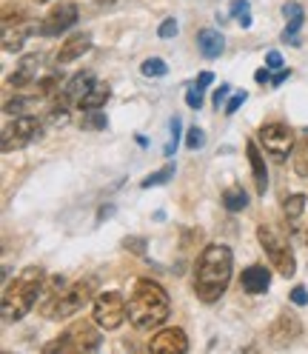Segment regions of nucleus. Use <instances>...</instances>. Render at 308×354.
<instances>
[{
	"instance_id": "33",
	"label": "nucleus",
	"mask_w": 308,
	"mask_h": 354,
	"mask_svg": "<svg viewBox=\"0 0 308 354\" xmlns=\"http://www.w3.org/2000/svg\"><path fill=\"white\" fill-rule=\"evenodd\" d=\"M246 103V92H237V95H231V100L226 103V115H234L240 106Z\"/></svg>"
},
{
	"instance_id": "31",
	"label": "nucleus",
	"mask_w": 308,
	"mask_h": 354,
	"mask_svg": "<svg viewBox=\"0 0 308 354\" xmlns=\"http://www.w3.org/2000/svg\"><path fill=\"white\" fill-rule=\"evenodd\" d=\"M157 35H160L163 40H169V37H174V35H177V24H174V17L163 20V24H160V29H157Z\"/></svg>"
},
{
	"instance_id": "38",
	"label": "nucleus",
	"mask_w": 308,
	"mask_h": 354,
	"mask_svg": "<svg viewBox=\"0 0 308 354\" xmlns=\"http://www.w3.org/2000/svg\"><path fill=\"white\" fill-rule=\"evenodd\" d=\"M266 66L269 69H282V55L280 52H269L266 55Z\"/></svg>"
},
{
	"instance_id": "12",
	"label": "nucleus",
	"mask_w": 308,
	"mask_h": 354,
	"mask_svg": "<svg viewBox=\"0 0 308 354\" xmlns=\"http://www.w3.org/2000/svg\"><path fill=\"white\" fill-rule=\"evenodd\" d=\"M302 335V326H300V320L294 317V315H280L271 326H269V340L274 343V346H289V343H294L297 337Z\"/></svg>"
},
{
	"instance_id": "41",
	"label": "nucleus",
	"mask_w": 308,
	"mask_h": 354,
	"mask_svg": "<svg viewBox=\"0 0 308 354\" xmlns=\"http://www.w3.org/2000/svg\"><path fill=\"white\" fill-rule=\"evenodd\" d=\"M254 77H257V83H269V80H271L269 66H266V69H257V75H254Z\"/></svg>"
},
{
	"instance_id": "25",
	"label": "nucleus",
	"mask_w": 308,
	"mask_h": 354,
	"mask_svg": "<svg viewBox=\"0 0 308 354\" xmlns=\"http://www.w3.org/2000/svg\"><path fill=\"white\" fill-rule=\"evenodd\" d=\"M169 140H166V149H163V154L166 158H171L174 151H177V143H180V120L177 118H171V123H169Z\"/></svg>"
},
{
	"instance_id": "17",
	"label": "nucleus",
	"mask_w": 308,
	"mask_h": 354,
	"mask_svg": "<svg viewBox=\"0 0 308 354\" xmlns=\"http://www.w3.org/2000/svg\"><path fill=\"white\" fill-rule=\"evenodd\" d=\"M197 46H200V52H203L206 57L214 60V57L223 55L226 40H223V35L214 32V29H200V35H197Z\"/></svg>"
},
{
	"instance_id": "35",
	"label": "nucleus",
	"mask_w": 308,
	"mask_h": 354,
	"mask_svg": "<svg viewBox=\"0 0 308 354\" xmlns=\"http://www.w3.org/2000/svg\"><path fill=\"white\" fill-rule=\"evenodd\" d=\"M55 88H57V77H43L40 86H37V92H40V95H52Z\"/></svg>"
},
{
	"instance_id": "14",
	"label": "nucleus",
	"mask_w": 308,
	"mask_h": 354,
	"mask_svg": "<svg viewBox=\"0 0 308 354\" xmlns=\"http://www.w3.org/2000/svg\"><path fill=\"white\" fill-rule=\"evenodd\" d=\"M269 283H271V272L266 269V266H249V269L243 272V277H240V286H243L249 295L269 292Z\"/></svg>"
},
{
	"instance_id": "30",
	"label": "nucleus",
	"mask_w": 308,
	"mask_h": 354,
	"mask_svg": "<svg viewBox=\"0 0 308 354\" xmlns=\"http://www.w3.org/2000/svg\"><path fill=\"white\" fill-rule=\"evenodd\" d=\"M29 103H32L29 97H15V100H6L3 112H6V115H17V112H23V109H26Z\"/></svg>"
},
{
	"instance_id": "16",
	"label": "nucleus",
	"mask_w": 308,
	"mask_h": 354,
	"mask_svg": "<svg viewBox=\"0 0 308 354\" xmlns=\"http://www.w3.org/2000/svg\"><path fill=\"white\" fill-rule=\"evenodd\" d=\"M282 15L289 17V26H285V32H282V40L285 43H300V26H302V20H305V12H302V6L300 3H285V9H282Z\"/></svg>"
},
{
	"instance_id": "28",
	"label": "nucleus",
	"mask_w": 308,
	"mask_h": 354,
	"mask_svg": "<svg viewBox=\"0 0 308 354\" xmlns=\"http://www.w3.org/2000/svg\"><path fill=\"white\" fill-rule=\"evenodd\" d=\"M83 129H92V131L106 129V115L100 112V109H92V112H86V115H83Z\"/></svg>"
},
{
	"instance_id": "24",
	"label": "nucleus",
	"mask_w": 308,
	"mask_h": 354,
	"mask_svg": "<svg viewBox=\"0 0 308 354\" xmlns=\"http://www.w3.org/2000/svg\"><path fill=\"white\" fill-rule=\"evenodd\" d=\"M66 100H69V97L63 95V100H57V103L52 106V112H49V123H52V126L69 123V106H66Z\"/></svg>"
},
{
	"instance_id": "26",
	"label": "nucleus",
	"mask_w": 308,
	"mask_h": 354,
	"mask_svg": "<svg viewBox=\"0 0 308 354\" xmlns=\"http://www.w3.org/2000/svg\"><path fill=\"white\" fill-rule=\"evenodd\" d=\"M294 171L300 177H308V140H302L294 151Z\"/></svg>"
},
{
	"instance_id": "22",
	"label": "nucleus",
	"mask_w": 308,
	"mask_h": 354,
	"mask_svg": "<svg viewBox=\"0 0 308 354\" xmlns=\"http://www.w3.org/2000/svg\"><path fill=\"white\" fill-rule=\"evenodd\" d=\"M231 15H234V20H237V24L240 26H243V29H249L251 26V15H249V0H231Z\"/></svg>"
},
{
	"instance_id": "11",
	"label": "nucleus",
	"mask_w": 308,
	"mask_h": 354,
	"mask_svg": "<svg viewBox=\"0 0 308 354\" xmlns=\"http://www.w3.org/2000/svg\"><path fill=\"white\" fill-rule=\"evenodd\" d=\"M148 351L154 354H183L189 351V340L183 328H163L148 340Z\"/></svg>"
},
{
	"instance_id": "29",
	"label": "nucleus",
	"mask_w": 308,
	"mask_h": 354,
	"mask_svg": "<svg viewBox=\"0 0 308 354\" xmlns=\"http://www.w3.org/2000/svg\"><path fill=\"white\" fill-rule=\"evenodd\" d=\"M203 143H206V135H203V129H197V126H191V129H189V135H186V146L197 151V149H200Z\"/></svg>"
},
{
	"instance_id": "3",
	"label": "nucleus",
	"mask_w": 308,
	"mask_h": 354,
	"mask_svg": "<svg viewBox=\"0 0 308 354\" xmlns=\"http://www.w3.org/2000/svg\"><path fill=\"white\" fill-rule=\"evenodd\" d=\"M43 269L40 266H29V269L20 272L6 289H3V320L12 323V320H23L32 306L43 289Z\"/></svg>"
},
{
	"instance_id": "27",
	"label": "nucleus",
	"mask_w": 308,
	"mask_h": 354,
	"mask_svg": "<svg viewBox=\"0 0 308 354\" xmlns=\"http://www.w3.org/2000/svg\"><path fill=\"white\" fill-rule=\"evenodd\" d=\"M171 177H174V166H163L160 171H154L151 177H146V180L140 183L143 189H151V186H160V183H169L171 180Z\"/></svg>"
},
{
	"instance_id": "13",
	"label": "nucleus",
	"mask_w": 308,
	"mask_h": 354,
	"mask_svg": "<svg viewBox=\"0 0 308 354\" xmlns=\"http://www.w3.org/2000/svg\"><path fill=\"white\" fill-rule=\"evenodd\" d=\"M89 49H92V37H89V35H86V32L72 35V37L63 40V46H60V52H57V63H72V60L83 57Z\"/></svg>"
},
{
	"instance_id": "32",
	"label": "nucleus",
	"mask_w": 308,
	"mask_h": 354,
	"mask_svg": "<svg viewBox=\"0 0 308 354\" xmlns=\"http://www.w3.org/2000/svg\"><path fill=\"white\" fill-rule=\"evenodd\" d=\"M20 46H23V37H20V35H9V32H6L3 49H6V52H20Z\"/></svg>"
},
{
	"instance_id": "4",
	"label": "nucleus",
	"mask_w": 308,
	"mask_h": 354,
	"mask_svg": "<svg viewBox=\"0 0 308 354\" xmlns=\"http://www.w3.org/2000/svg\"><path fill=\"white\" fill-rule=\"evenodd\" d=\"M257 240H260V246H262V252L269 254V260H271V266L282 274V277H294V272H297V263H294V252H291V246H289V240H285L277 229H271V226H260L257 229Z\"/></svg>"
},
{
	"instance_id": "5",
	"label": "nucleus",
	"mask_w": 308,
	"mask_h": 354,
	"mask_svg": "<svg viewBox=\"0 0 308 354\" xmlns=\"http://www.w3.org/2000/svg\"><path fill=\"white\" fill-rule=\"evenodd\" d=\"M95 280L92 277H86V280H77L72 283L69 289H63V295H57L49 306H46V315L52 320H63V317H72L75 312H80V308L89 303L95 297Z\"/></svg>"
},
{
	"instance_id": "42",
	"label": "nucleus",
	"mask_w": 308,
	"mask_h": 354,
	"mask_svg": "<svg viewBox=\"0 0 308 354\" xmlns=\"http://www.w3.org/2000/svg\"><path fill=\"white\" fill-rule=\"evenodd\" d=\"M135 249V252H143V240H137V237H131V240H126V249Z\"/></svg>"
},
{
	"instance_id": "10",
	"label": "nucleus",
	"mask_w": 308,
	"mask_h": 354,
	"mask_svg": "<svg viewBox=\"0 0 308 354\" xmlns=\"http://www.w3.org/2000/svg\"><path fill=\"white\" fill-rule=\"evenodd\" d=\"M77 17H80V9L75 3H57L52 6V12L43 17V24H40V35L43 37H55V35H63L66 29H72L77 24Z\"/></svg>"
},
{
	"instance_id": "23",
	"label": "nucleus",
	"mask_w": 308,
	"mask_h": 354,
	"mask_svg": "<svg viewBox=\"0 0 308 354\" xmlns=\"http://www.w3.org/2000/svg\"><path fill=\"white\" fill-rule=\"evenodd\" d=\"M140 72H143L146 77H163V75H169V66H166L160 57H148V60H143Z\"/></svg>"
},
{
	"instance_id": "20",
	"label": "nucleus",
	"mask_w": 308,
	"mask_h": 354,
	"mask_svg": "<svg viewBox=\"0 0 308 354\" xmlns=\"http://www.w3.org/2000/svg\"><path fill=\"white\" fill-rule=\"evenodd\" d=\"M223 206H226L229 212H243V209L249 206V194H246V189H240V186L226 189V192H223Z\"/></svg>"
},
{
	"instance_id": "18",
	"label": "nucleus",
	"mask_w": 308,
	"mask_h": 354,
	"mask_svg": "<svg viewBox=\"0 0 308 354\" xmlns=\"http://www.w3.org/2000/svg\"><path fill=\"white\" fill-rule=\"evenodd\" d=\"M108 95H112V88H108V83H95L89 92H86L80 100H77V109H83V112H92V109H100L106 106Z\"/></svg>"
},
{
	"instance_id": "2",
	"label": "nucleus",
	"mask_w": 308,
	"mask_h": 354,
	"mask_svg": "<svg viewBox=\"0 0 308 354\" xmlns=\"http://www.w3.org/2000/svg\"><path fill=\"white\" fill-rule=\"evenodd\" d=\"M171 315V300L166 295V289L154 280H137L135 289L128 297V323L140 328V331H151L169 320Z\"/></svg>"
},
{
	"instance_id": "7",
	"label": "nucleus",
	"mask_w": 308,
	"mask_h": 354,
	"mask_svg": "<svg viewBox=\"0 0 308 354\" xmlns=\"http://www.w3.org/2000/svg\"><path fill=\"white\" fill-rule=\"evenodd\" d=\"M92 317L106 331L120 328L123 320L128 317V306H126L123 295L120 292H103V295H97L95 303H92Z\"/></svg>"
},
{
	"instance_id": "1",
	"label": "nucleus",
	"mask_w": 308,
	"mask_h": 354,
	"mask_svg": "<svg viewBox=\"0 0 308 354\" xmlns=\"http://www.w3.org/2000/svg\"><path fill=\"white\" fill-rule=\"evenodd\" d=\"M231 249L220 246V243H211V246L203 249V254L194 263V295L203 303H217L226 295L229 280H231Z\"/></svg>"
},
{
	"instance_id": "36",
	"label": "nucleus",
	"mask_w": 308,
	"mask_h": 354,
	"mask_svg": "<svg viewBox=\"0 0 308 354\" xmlns=\"http://www.w3.org/2000/svg\"><path fill=\"white\" fill-rule=\"evenodd\" d=\"M211 80H214V75H211V72H200V75H197V80H194L191 86L197 88V92H203V88H206Z\"/></svg>"
},
{
	"instance_id": "34",
	"label": "nucleus",
	"mask_w": 308,
	"mask_h": 354,
	"mask_svg": "<svg viewBox=\"0 0 308 354\" xmlns=\"http://www.w3.org/2000/svg\"><path fill=\"white\" fill-rule=\"evenodd\" d=\"M186 103H189V109H200V106H203V97H200V92H197L194 86L186 92Z\"/></svg>"
},
{
	"instance_id": "19",
	"label": "nucleus",
	"mask_w": 308,
	"mask_h": 354,
	"mask_svg": "<svg viewBox=\"0 0 308 354\" xmlns=\"http://www.w3.org/2000/svg\"><path fill=\"white\" fill-rule=\"evenodd\" d=\"M95 83H97V80H95V75H92V72H80V75H75V77H72V83L66 86V92H63V95L77 103V100H80L86 92H89V88H92Z\"/></svg>"
},
{
	"instance_id": "15",
	"label": "nucleus",
	"mask_w": 308,
	"mask_h": 354,
	"mask_svg": "<svg viewBox=\"0 0 308 354\" xmlns=\"http://www.w3.org/2000/svg\"><path fill=\"white\" fill-rule=\"evenodd\" d=\"M246 151H249V163H251V171H254V183H257V192L266 194V186H269V174H266V160H262V151L254 140L246 143Z\"/></svg>"
},
{
	"instance_id": "21",
	"label": "nucleus",
	"mask_w": 308,
	"mask_h": 354,
	"mask_svg": "<svg viewBox=\"0 0 308 354\" xmlns=\"http://www.w3.org/2000/svg\"><path fill=\"white\" fill-rule=\"evenodd\" d=\"M302 209H305V194H291V197H285L282 201V214H285V220H289L291 226L300 220Z\"/></svg>"
},
{
	"instance_id": "6",
	"label": "nucleus",
	"mask_w": 308,
	"mask_h": 354,
	"mask_svg": "<svg viewBox=\"0 0 308 354\" xmlns=\"http://www.w3.org/2000/svg\"><path fill=\"white\" fill-rule=\"evenodd\" d=\"M95 326L80 320V323H75L69 331H66V335H60L57 340L43 346V351L46 354H52V351H95V348H100V340H103Z\"/></svg>"
},
{
	"instance_id": "8",
	"label": "nucleus",
	"mask_w": 308,
	"mask_h": 354,
	"mask_svg": "<svg viewBox=\"0 0 308 354\" xmlns=\"http://www.w3.org/2000/svg\"><path fill=\"white\" fill-rule=\"evenodd\" d=\"M40 135V120L37 118H15V123H9L3 129V151H15L29 146L35 138Z\"/></svg>"
},
{
	"instance_id": "37",
	"label": "nucleus",
	"mask_w": 308,
	"mask_h": 354,
	"mask_svg": "<svg viewBox=\"0 0 308 354\" xmlns=\"http://www.w3.org/2000/svg\"><path fill=\"white\" fill-rule=\"evenodd\" d=\"M291 303H294V306H305V303H308V292L302 289V286H297V289L291 292Z\"/></svg>"
},
{
	"instance_id": "39",
	"label": "nucleus",
	"mask_w": 308,
	"mask_h": 354,
	"mask_svg": "<svg viewBox=\"0 0 308 354\" xmlns=\"http://www.w3.org/2000/svg\"><path fill=\"white\" fill-rule=\"evenodd\" d=\"M226 97H229V86L223 83V86H220V88H217V92H214V103H217V109H220V106H223V103H226Z\"/></svg>"
},
{
	"instance_id": "9",
	"label": "nucleus",
	"mask_w": 308,
	"mask_h": 354,
	"mask_svg": "<svg viewBox=\"0 0 308 354\" xmlns=\"http://www.w3.org/2000/svg\"><path fill=\"white\" fill-rule=\"evenodd\" d=\"M260 143L266 146V151H271L274 158H285L294 149V131L285 123H266L260 129Z\"/></svg>"
},
{
	"instance_id": "40",
	"label": "nucleus",
	"mask_w": 308,
	"mask_h": 354,
	"mask_svg": "<svg viewBox=\"0 0 308 354\" xmlns=\"http://www.w3.org/2000/svg\"><path fill=\"white\" fill-rule=\"evenodd\" d=\"M289 80V69H280L274 77H271V86H280V83H285Z\"/></svg>"
}]
</instances>
